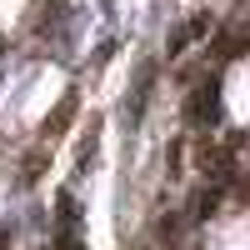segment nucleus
I'll return each instance as SVG.
<instances>
[{
	"mask_svg": "<svg viewBox=\"0 0 250 250\" xmlns=\"http://www.w3.org/2000/svg\"><path fill=\"white\" fill-rule=\"evenodd\" d=\"M205 30H210V15H195V20H185V25L170 35V55H180V50L190 45V40H200Z\"/></svg>",
	"mask_w": 250,
	"mask_h": 250,
	"instance_id": "4",
	"label": "nucleus"
},
{
	"mask_svg": "<svg viewBox=\"0 0 250 250\" xmlns=\"http://www.w3.org/2000/svg\"><path fill=\"white\" fill-rule=\"evenodd\" d=\"M215 200H220L215 190H205V195H195V215H210V210H215Z\"/></svg>",
	"mask_w": 250,
	"mask_h": 250,
	"instance_id": "6",
	"label": "nucleus"
},
{
	"mask_svg": "<svg viewBox=\"0 0 250 250\" xmlns=\"http://www.w3.org/2000/svg\"><path fill=\"white\" fill-rule=\"evenodd\" d=\"M185 120L200 125V130H210V125L220 120V80H200V85L190 90V105H185Z\"/></svg>",
	"mask_w": 250,
	"mask_h": 250,
	"instance_id": "1",
	"label": "nucleus"
},
{
	"mask_svg": "<svg viewBox=\"0 0 250 250\" xmlns=\"http://www.w3.org/2000/svg\"><path fill=\"white\" fill-rule=\"evenodd\" d=\"M0 50H5V45H0Z\"/></svg>",
	"mask_w": 250,
	"mask_h": 250,
	"instance_id": "7",
	"label": "nucleus"
},
{
	"mask_svg": "<svg viewBox=\"0 0 250 250\" xmlns=\"http://www.w3.org/2000/svg\"><path fill=\"white\" fill-rule=\"evenodd\" d=\"M150 85H155V65H140V80H135V95L125 100V115H130V120H140L145 100H150Z\"/></svg>",
	"mask_w": 250,
	"mask_h": 250,
	"instance_id": "3",
	"label": "nucleus"
},
{
	"mask_svg": "<svg viewBox=\"0 0 250 250\" xmlns=\"http://www.w3.org/2000/svg\"><path fill=\"white\" fill-rule=\"evenodd\" d=\"M55 250H80V205L65 190L60 195V225H55Z\"/></svg>",
	"mask_w": 250,
	"mask_h": 250,
	"instance_id": "2",
	"label": "nucleus"
},
{
	"mask_svg": "<svg viewBox=\"0 0 250 250\" xmlns=\"http://www.w3.org/2000/svg\"><path fill=\"white\" fill-rule=\"evenodd\" d=\"M70 115H75V95H65V100H60V105H55V115L45 120V130H50V135H60V130H65V125H70Z\"/></svg>",
	"mask_w": 250,
	"mask_h": 250,
	"instance_id": "5",
	"label": "nucleus"
}]
</instances>
